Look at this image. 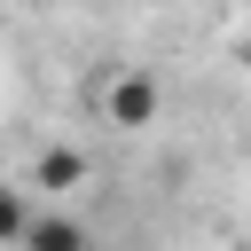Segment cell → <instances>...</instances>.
Segmentation results:
<instances>
[{
  "label": "cell",
  "mask_w": 251,
  "mask_h": 251,
  "mask_svg": "<svg viewBox=\"0 0 251 251\" xmlns=\"http://www.w3.org/2000/svg\"><path fill=\"white\" fill-rule=\"evenodd\" d=\"M157 102H165V94H157V78H149V71H110V78H102V118H110V126H126V133L157 126Z\"/></svg>",
  "instance_id": "6da1fadb"
},
{
  "label": "cell",
  "mask_w": 251,
  "mask_h": 251,
  "mask_svg": "<svg viewBox=\"0 0 251 251\" xmlns=\"http://www.w3.org/2000/svg\"><path fill=\"white\" fill-rule=\"evenodd\" d=\"M31 188H47V196H71V188H86V149H71V141L39 149V157H31Z\"/></svg>",
  "instance_id": "7a4b0ae2"
},
{
  "label": "cell",
  "mask_w": 251,
  "mask_h": 251,
  "mask_svg": "<svg viewBox=\"0 0 251 251\" xmlns=\"http://www.w3.org/2000/svg\"><path fill=\"white\" fill-rule=\"evenodd\" d=\"M16 251H86V227L71 212H31V227H24Z\"/></svg>",
  "instance_id": "3957f363"
},
{
  "label": "cell",
  "mask_w": 251,
  "mask_h": 251,
  "mask_svg": "<svg viewBox=\"0 0 251 251\" xmlns=\"http://www.w3.org/2000/svg\"><path fill=\"white\" fill-rule=\"evenodd\" d=\"M24 227H31V196L24 188H0V251H16Z\"/></svg>",
  "instance_id": "277c9868"
}]
</instances>
